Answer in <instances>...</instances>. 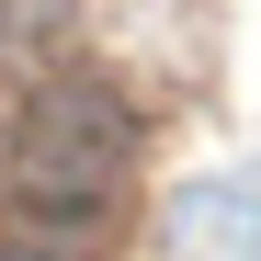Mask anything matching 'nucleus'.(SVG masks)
<instances>
[{"mask_svg":"<svg viewBox=\"0 0 261 261\" xmlns=\"http://www.w3.org/2000/svg\"><path fill=\"white\" fill-rule=\"evenodd\" d=\"M125 170H137V125L102 80H57L12 125V216L34 250H91L125 216Z\"/></svg>","mask_w":261,"mask_h":261,"instance_id":"obj_1","label":"nucleus"}]
</instances>
